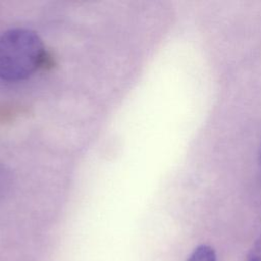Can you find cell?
I'll return each mask as SVG.
<instances>
[{
	"label": "cell",
	"mask_w": 261,
	"mask_h": 261,
	"mask_svg": "<svg viewBox=\"0 0 261 261\" xmlns=\"http://www.w3.org/2000/svg\"><path fill=\"white\" fill-rule=\"evenodd\" d=\"M187 261H217L214 250L207 246H198L190 255Z\"/></svg>",
	"instance_id": "cell-2"
},
{
	"label": "cell",
	"mask_w": 261,
	"mask_h": 261,
	"mask_svg": "<svg viewBox=\"0 0 261 261\" xmlns=\"http://www.w3.org/2000/svg\"><path fill=\"white\" fill-rule=\"evenodd\" d=\"M45 57L44 44L35 32L10 29L0 34V79L21 81L32 75Z\"/></svg>",
	"instance_id": "cell-1"
},
{
	"label": "cell",
	"mask_w": 261,
	"mask_h": 261,
	"mask_svg": "<svg viewBox=\"0 0 261 261\" xmlns=\"http://www.w3.org/2000/svg\"><path fill=\"white\" fill-rule=\"evenodd\" d=\"M247 261H261V236L256 240L250 249L247 256Z\"/></svg>",
	"instance_id": "cell-3"
},
{
	"label": "cell",
	"mask_w": 261,
	"mask_h": 261,
	"mask_svg": "<svg viewBox=\"0 0 261 261\" xmlns=\"http://www.w3.org/2000/svg\"><path fill=\"white\" fill-rule=\"evenodd\" d=\"M260 164H261V152H260Z\"/></svg>",
	"instance_id": "cell-5"
},
{
	"label": "cell",
	"mask_w": 261,
	"mask_h": 261,
	"mask_svg": "<svg viewBox=\"0 0 261 261\" xmlns=\"http://www.w3.org/2000/svg\"><path fill=\"white\" fill-rule=\"evenodd\" d=\"M6 176H5V172L4 169L0 166V192L3 191V188L5 187V182H6Z\"/></svg>",
	"instance_id": "cell-4"
}]
</instances>
